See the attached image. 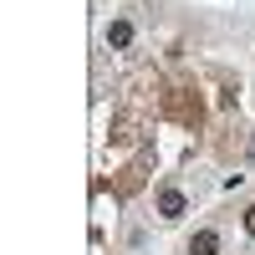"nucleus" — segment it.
<instances>
[{"label":"nucleus","instance_id":"7ed1b4c3","mask_svg":"<svg viewBox=\"0 0 255 255\" xmlns=\"http://www.w3.org/2000/svg\"><path fill=\"white\" fill-rule=\"evenodd\" d=\"M128 41H133V26H128V20H113L108 26V46H128Z\"/></svg>","mask_w":255,"mask_h":255},{"label":"nucleus","instance_id":"20e7f679","mask_svg":"<svg viewBox=\"0 0 255 255\" xmlns=\"http://www.w3.org/2000/svg\"><path fill=\"white\" fill-rule=\"evenodd\" d=\"M245 235H250V240H255V204H250V209H245Z\"/></svg>","mask_w":255,"mask_h":255},{"label":"nucleus","instance_id":"f257e3e1","mask_svg":"<svg viewBox=\"0 0 255 255\" xmlns=\"http://www.w3.org/2000/svg\"><path fill=\"white\" fill-rule=\"evenodd\" d=\"M184 209H189V199L179 194V189H163V194H158V215H163V220H179Z\"/></svg>","mask_w":255,"mask_h":255},{"label":"nucleus","instance_id":"f03ea898","mask_svg":"<svg viewBox=\"0 0 255 255\" xmlns=\"http://www.w3.org/2000/svg\"><path fill=\"white\" fill-rule=\"evenodd\" d=\"M189 255H220V235L215 230H199V235L189 240Z\"/></svg>","mask_w":255,"mask_h":255},{"label":"nucleus","instance_id":"39448f33","mask_svg":"<svg viewBox=\"0 0 255 255\" xmlns=\"http://www.w3.org/2000/svg\"><path fill=\"white\" fill-rule=\"evenodd\" d=\"M250 153H255V143H250Z\"/></svg>","mask_w":255,"mask_h":255}]
</instances>
